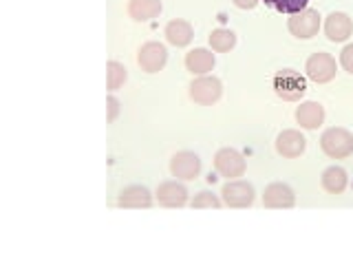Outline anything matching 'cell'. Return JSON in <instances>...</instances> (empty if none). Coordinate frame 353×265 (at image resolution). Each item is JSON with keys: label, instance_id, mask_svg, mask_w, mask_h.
Here are the masks:
<instances>
[{"label": "cell", "instance_id": "15", "mask_svg": "<svg viewBox=\"0 0 353 265\" xmlns=\"http://www.w3.org/2000/svg\"><path fill=\"white\" fill-rule=\"evenodd\" d=\"M117 204L121 208H150L152 204V195L146 186H128L124 188V190L119 193V199H117Z\"/></svg>", "mask_w": 353, "mask_h": 265}, {"label": "cell", "instance_id": "4", "mask_svg": "<svg viewBox=\"0 0 353 265\" xmlns=\"http://www.w3.org/2000/svg\"><path fill=\"white\" fill-rule=\"evenodd\" d=\"M188 88H190V91H188L190 97L201 106H210V104L219 102L221 93H223V84H221V80L214 75H199L196 80L190 82Z\"/></svg>", "mask_w": 353, "mask_h": 265}, {"label": "cell", "instance_id": "3", "mask_svg": "<svg viewBox=\"0 0 353 265\" xmlns=\"http://www.w3.org/2000/svg\"><path fill=\"white\" fill-rule=\"evenodd\" d=\"M305 71H307L309 80H314L316 84H327L336 77L338 66H336L334 55H329L325 51H318V53H312L307 58Z\"/></svg>", "mask_w": 353, "mask_h": 265}, {"label": "cell", "instance_id": "24", "mask_svg": "<svg viewBox=\"0 0 353 265\" xmlns=\"http://www.w3.org/2000/svg\"><path fill=\"white\" fill-rule=\"evenodd\" d=\"M340 64L347 73L353 75V44H347V47L340 51Z\"/></svg>", "mask_w": 353, "mask_h": 265}, {"label": "cell", "instance_id": "21", "mask_svg": "<svg viewBox=\"0 0 353 265\" xmlns=\"http://www.w3.org/2000/svg\"><path fill=\"white\" fill-rule=\"evenodd\" d=\"M106 77H108V91H117V88L126 82L128 71H126V66L121 64V62L110 60L106 64Z\"/></svg>", "mask_w": 353, "mask_h": 265}, {"label": "cell", "instance_id": "8", "mask_svg": "<svg viewBox=\"0 0 353 265\" xmlns=\"http://www.w3.org/2000/svg\"><path fill=\"white\" fill-rule=\"evenodd\" d=\"M137 62L146 73H157L168 62V49L161 42H146L137 51Z\"/></svg>", "mask_w": 353, "mask_h": 265}, {"label": "cell", "instance_id": "5", "mask_svg": "<svg viewBox=\"0 0 353 265\" xmlns=\"http://www.w3.org/2000/svg\"><path fill=\"white\" fill-rule=\"evenodd\" d=\"M287 29L298 40H312L320 31V14L316 9H303L292 14V18L287 20Z\"/></svg>", "mask_w": 353, "mask_h": 265}, {"label": "cell", "instance_id": "6", "mask_svg": "<svg viewBox=\"0 0 353 265\" xmlns=\"http://www.w3.org/2000/svg\"><path fill=\"white\" fill-rule=\"evenodd\" d=\"M214 168L221 177L236 179L245 173V157L236 148H221L214 155Z\"/></svg>", "mask_w": 353, "mask_h": 265}, {"label": "cell", "instance_id": "16", "mask_svg": "<svg viewBox=\"0 0 353 265\" xmlns=\"http://www.w3.org/2000/svg\"><path fill=\"white\" fill-rule=\"evenodd\" d=\"M192 38H194V29L188 20L174 18L165 25V40L174 44V47H188V44L192 42Z\"/></svg>", "mask_w": 353, "mask_h": 265}, {"label": "cell", "instance_id": "1", "mask_svg": "<svg viewBox=\"0 0 353 265\" xmlns=\"http://www.w3.org/2000/svg\"><path fill=\"white\" fill-rule=\"evenodd\" d=\"M320 148L331 159H345L353 153V132L347 128H327L320 137Z\"/></svg>", "mask_w": 353, "mask_h": 265}, {"label": "cell", "instance_id": "7", "mask_svg": "<svg viewBox=\"0 0 353 265\" xmlns=\"http://www.w3.org/2000/svg\"><path fill=\"white\" fill-rule=\"evenodd\" d=\"M223 202L230 208H250L254 204V186L243 179H230L221 188Z\"/></svg>", "mask_w": 353, "mask_h": 265}, {"label": "cell", "instance_id": "25", "mask_svg": "<svg viewBox=\"0 0 353 265\" xmlns=\"http://www.w3.org/2000/svg\"><path fill=\"white\" fill-rule=\"evenodd\" d=\"M106 106H108V124H113L119 115V99L115 95H108L106 99Z\"/></svg>", "mask_w": 353, "mask_h": 265}, {"label": "cell", "instance_id": "12", "mask_svg": "<svg viewBox=\"0 0 353 265\" xmlns=\"http://www.w3.org/2000/svg\"><path fill=\"white\" fill-rule=\"evenodd\" d=\"M325 33L331 42H345L353 33V22L345 11H331L325 20Z\"/></svg>", "mask_w": 353, "mask_h": 265}, {"label": "cell", "instance_id": "26", "mask_svg": "<svg viewBox=\"0 0 353 265\" xmlns=\"http://www.w3.org/2000/svg\"><path fill=\"white\" fill-rule=\"evenodd\" d=\"M239 9H254L259 5V0H232Z\"/></svg>", "mask_w": 353, "mask_h": 265}, {"label": "cell", "instance_id": "18", "mask_svg": "<svg viewBox=\"0 0 353 265\" xmlns=\"http://www.w3.org/2000/svg\"><path fill=\"white\" fill-rule=\"evenodd\" d=\"M161 14V0H130L128 16L137 22L152 20Z\"/></svg>", "mask_w": 353, "mask_h": 265}, {"label": "cell", "instance_id": "17", "mask_svg": "<svg viewBox=\"0 0 353 265\" xmlns=\"http://www.w3.org/2000/svg\"><path fill=\"white\" fill-rule=\"evenodd\" d=\"M185 69L192 75H208L214 69V53L208 49H192L185 55Z\"/></svg>", "mask_w": 353, "mask_h": 265}, {"label": "cell", "instance_id": "13", "mask_svg": "<svg viewBox=\"0 0 353 265\" xmlns=\"http://www.w3.org/2000/svg\"><path fill=\"white\" fill-rule=\"evenodd\" d=\"M157 199L165 208H181L188 204V188L179 181H163L157 188Z\"/></svg>", "mask_w": 353, "mask_h": 265}, {"label": "cell", "instance_id": "14", "mask_svg": "<svg viewBox=\"0 0 353 265\" xmlns=\"http://www.w3.org/2000/svg\"><path fill=\"white\" fill-rule=\"evenodd\" d=\"M296 121L307 130H316L325 121V108L320 102H303L296 108Z\"/></svg>", "mask_w": 353, "mask_h": 265}, {"label": "cell", "instance_id": "22", "mask_svg": "<svg viewBox=\"0 0 353 265\" xmlns=\"http://www.w3.org/2000/svg\"><path fill=\"white\" fill-rule=\"evenodd\" d=\"M265 3L281 11V14H298V11L307 9L309 0H265Z\"/></svg>", "mask_w": 353, "mask_h": 265}, {"label": "cell", "instance_id": "19", "mask_svg": "<svg viewBox=\"0 0 353 265\" xmlns=\"http://www.w3.org/2000/svg\"><path fill=\"white\" fill-rule=\"evenodd\" d=\"M320 184H323V188L329 195H340V193H345V188L349 184V175L345 168H340V166H329L323 173Z\"/></svg>", "mask_w": 353, "mask_h": 265}, {"label": "cell", "instance_id": "10", "mask_svg": "<svg viewBox=\"0 0 353 265\" xmlns=\"http://www.w3.org/2000/svg\"><path fill=\"white\" fill-rule=\"evenodd\" d=\"M307 148V139L301 130L296 128H287L283 130L279 137H276V150H279V155H283V157L287 159H296L301 157V155L305 153Z\"/></svg>", "mask_w": 353, "mask_h": 265}, {"label": "cell", "instance_id": "23", "mask_svg": "<svg viewBox=\"0 0 353 265\" xmlns=\"http://www.w3.org/2000/svg\"><path fill=\"white\" fill-rule=\"evenodd\" d=\"M192 208H221V202H219V197L212 195V193H199L194 197V202H192Z\"/></svg>", "mask_w": 353, "mask_h": 265}, {"label": "cell", "instance_id": "20", "mask_svg": "<svg viewBox=\"0 0 353 265\" xmlns=\"http://www.w3.org/2000/svg\"><path fill=\"white\" fill-rule=\"evenodd\" d=\"M234 44H236L234 31L214 29L212 33H210V47H212V51H216V53H225L230 49H234Z\"/></svg>", "mask_w": 353, "mask_h": 265}, {"label": "cell", "instance_id": "9", "mask_svg": "<svg viewBox=\"0 0 353 265\" xmlns=\"http://www.w3.org/2000/svg\"><path fill=\"white\" fill-rule=\"evenodd\" d=\"M170 173L176 179H194L201 173V159H199L196 153H190V150H181L172 155L170 159Z\"/></svg>", "mask_w": 353, "mask_h": 265}, {"label": "cell", "instance_id": "2", "mask_svg": "<svg viewBox=\"0 0 353 265\" xmlns=\"http://www.w3.org/2000/svg\"><path fill=\"white\" fill-rule=\"evenodd\" d=\"M274 91L287 102H298L307 91L305 77L294 69H283L274 77Z\"/></svg>", "mask_w": 353, "mask_h": 265}, {"label": "cell", "instance_id": "11", "mask_svg": "<svg viewBox=\"0 0 353 265\" xmlns=\"http://www.w3.org/2000/svg\"><path fill=\"white\" fill-rule=\"evenodd\" d=\"M294 204H296V195L287 184L274 181L265 188V193H263V206L265 208L285 210V208H294Z\"/></svg>", "mask_w": 353, "mask_h": 265}]
</instances>
